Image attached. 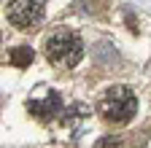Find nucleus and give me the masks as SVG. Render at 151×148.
Segmentation results:
<instances>
[{
    "mask_svg": "<svg viewBox=\"0 0 151 148\" xmlns=\"http://www.w3.org/2000/svg\"><path fill=\"white\" fill-rule=\"evenodd\" d=\"M43 51H46V59L57 67H76L84 57V43L78 38V32L73 30H54L46 35L43 41Z\"/></svg>",
    "mask_w": 151,
    "mask_h": 148,
    "instance_id": "f257e3e1",
    "label": "nucleus"
},
{
    "mask_svg": "<svg viewBox=\"0 0 151 148\" xmlns=\"http://www.w3.org/2000/svg\"><path fill=\"white\" fill-rule=\"evenodd\" d=\"M138 110V100L127 86H108L100 94V113L113 124H127Z\"/></svg>",
    "mask_w": 151,
    "mask_h": 148,
    "instance_id": "f03ea898",
    "label": "nucleus"
},
{
    "mask_svg": "<svg viewBox=\"0 0 151 148\" xmlns=\"http://www.w3.org/2000/svg\"><path fill=\"white\" fill-rule=\"evenodd\" d=\"M6 16L14 27L27 30L43 19V6H41V0H11L6 8Z\"/></svg>",
    "mask_w": 151,
    "mask_h": 148,
    "instance_id": "7ed1b4c3",
    "label": "nucleus"
},
{
    "mask_svg": "<svg viewBox=\"0 0 151 148\" xmlns=\"http://www.w3.org/2000/svg\"><path fill=\"white\" fill-rule=\"evenodd\" d=\"M27 110L35 113L38 119H54L57 113H62V100L57 92H49L46 100H30L27 102Z\"/></svg>",
    "mask_w": 151,
    "mask_h": 148,
    "instance_id": "20e7f679",
    "label": "nucleus"
},
{
    "mask_svg": "<svg viewBox=\"0 0 151 148\" xmlns=\"http://www.w3.org/2000/svg\"><path fill=\"white\" fill-rule=\"evenodd\" d=\"M11 65L14 67H27L30 62H32V49L30 46H16V49H11Z\"/></svg>",
    "mask_w": 151,
    "mask_h": 148,
    "instance_id": "39448f33",
    "label": "nucleus"
},
{
    "mask_svg": "<svg viewBox=\"0 0 151 148\" xmlns=\"http://www.w3.org/2000/svg\"><path fill=\"white\" fill-rule=\"evenodd\" d=\"M116 143H119L116 137H108V140H100V143H97V148H113Z\"/></svg>",
    "mask_w": 151,
    "mask_h": 148,
    "instance_id": "423d86ee",
    "label": "nucleus"
}]
</instances>
